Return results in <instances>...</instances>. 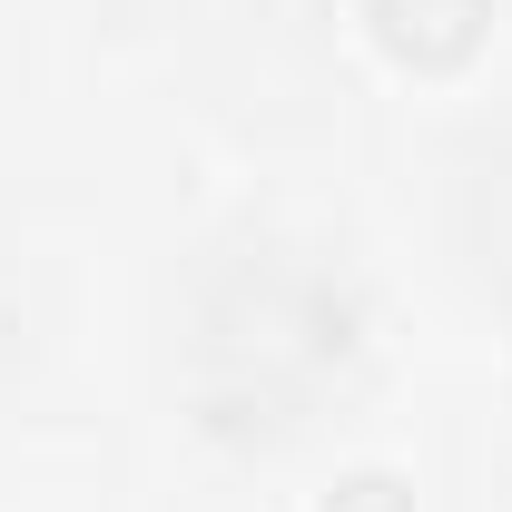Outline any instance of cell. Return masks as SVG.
Instances as JSON below:
<instances>
[{
  "instance_id": "obj_1",
  "label": "cell",
  "mask_w": 512,
  "mask_h": 512,
  "mask_svg": "<svg viewBox=\"0 0 512 512\" xmlns=\"http://www.w3.org/2000/svg\"><path fill=\"white\" fill-rule=\"evenodd\" d=\"M365 20H375L384 60H404V69H463L473 40H483V20H493V0H365Z\"/></svg>"
},
{
  "instance_id": "obj_2",
  "label": "cell",
  "mask_w": 512,
  "mask_h": 512,
  "mask_svg": "<svg viewBox=\"0 0 512 512\" xmlns=\"http://www.w3.org/2000/svg\"><path fill=\"white\" fill-rule=\"evenodd\" d=\"M325 512H414V483L404 473H345L325 493Z\"/></svg>"
}]
</instances>
